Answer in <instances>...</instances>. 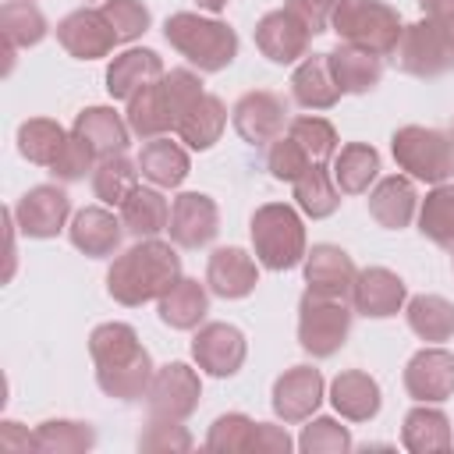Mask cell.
<instances>
[{
  "label": "cell",
  "instance_id": "obj_1",
  "mask_svg": "<svg viewBox=\"0 0 454 454\" xmlns=\"http://www.w3.org/2000/svg\"><path fill=\"white\" fill-rule=\"evenodd\" d=\"M89 355L96 365V383L106 397L124 404L145 397L156 365L131 323H117V319L99 323L89 333Z\"/></svg>",
  "mask_w": 454,
  "mask_h": 454
},
{
  "label": "cell",
  "instance_id": "obj_2",
  "mask_svg": "<svg viewBox=\"0 0 454 454\" xmlns=\"http://www.w3.org/2000/svg\"><path fill=\"white\" fill-rule=\"evenodd\" d=\"M181 280V255L174 241L138 238L131 248L117 252L106 270V291L117 305L138 309L145 301H160Z\"/></svg>",
  "mask_w": 454,
  "mask_h": 454
},
{
  "label": "cell",
  "instance_id": "obj_3",
  "mask_svg": "<svg viewBox=\"0 0 454 454\" xmlns=\"http://www.w3.org/2000/svg\"><path fill=\"white\" fill-rule=\"evenodd\" d=\"M202 78L192 71V67H170L163 71L156 82H149L145 89H138L131 99H128V128L131 135H138L142 142L149 138H160L167 131H177V121L181 114L202 96Z\"/></svg>",
  "mask_w": 454,
  "mask_h": 454
},
{
  "label": "cell",
  "instance_id": "obj_4",
  "mask_svg": "<svg viewBox=\"0 0 454 454\" xmlns=\"http://www.w3.org/2000/svg\"><path fill=\"white\" fill-rule=\"evenodd\" d=\"M167 43L199 71L216 74L238 57V32L220 18H202L195 11H177L163 21Z\"/></svg>",
  "mask_w": 454,
  "mask_h": 454
},
{
  "label": "cell",
  "instance_id": "obj_5",
  "mask_svg": "<svg viewBox=\"0 0 454 454\" xmlns=\"http://www.w3.org/2000/svg\"><path fill=\"white\" fill-rule=\"evenodd\" d=\"M248 234H252L255 259L277 273L301 266V259L309 252L305 223H301L298 209L287 202H262L248 220Z\"/></svg>",
  "mask_w": 454,
  "mask_h": 454
},
{
  "label": "cell",
  "instance_id": "obj_6",
  "mask_svg": "<svg viewBox=\"0 0 454 454\" xmlns=\"http://www.w3.org/2000/svg\"><path fill=\"white\" fill-rule=\"evenodd\" d=\"M390 57H394L397 71L422 78V82L450 74L454 71V21L422 14L419 21L404 25Z\"/></svg>",
  "mask_w": 454,
  "mask_h": 454
},
{
  "label": "cell",
  "instance_id": "obj_7",
  "mask_svg": "<svg viewBox=\"0 0 454 454\" xmlns=\"http://www.w3.org/2000/svg\"><path fill=\"white\" fill-rule=\"evenodd\" d=\"M330 28L337 32L340 43L362 46L376 57H390L404 32V21L397 7H390L387 0H337L330 14Z\"/></svg>",
  "mask_w": 454,
  "mask_h": 454
},
{
  "label": "cell",
  "instance_id": "obj_8",
  "mask_svg": "<svg viewBox=\"0 0 454 454\" xmlns=\"http://www.w3.org/2000/svg\"><path fill=\"white\" fill-rule=\"evenodd\" d=\"M390 153L411 181L443 184L454 177V138L440 128L404 124L390 135Z\"/></svg>",
  "mask_w": 454,
  "mask_h": 454
},
{
  "label": "cell",
  "instance_id": "obj_9",
  "mask_svg": "<svg viewBox=\"0 0 454 454\" xmlns=\"http://www.w3.org/2000/svg\"><path fill=\"white\" fill-rule=\"evenodd\" d=\"M355 309L340 298H326L305 287L298 301V344L312 358H330L348 344Z\"/></svg>",
  "mask_w": 454,
  "mask_h": 454
},
{
  "label": "cell",
  "instance_id": "obj_10",
  "mask_svg": "<svg viewBox=\"0 0 454 454\" xmlns=\"http://www.w3.org/2000/svg\"><path fill=\"white\" fill-rule=\"evenodd\" d=\"M231 124L234 131L248 142V145H270L277 142L287 124H291V106L280 92L273 89H252L245 96H238V103L231 106Z\"/></svg>",
  "mask_w": 454,
  "mask_h": 454
},
{
  "label": "cell",
  "instance_id": "obj_11",
  "mask_svg": "<svg viewBox=\"0 0 454 454\" xmlns=\"http://www.w3.org/2000/svg\"><path fill=\"white\" fill-rule=\"evenodd\" d=\"M309 43H312V28L291 4L266 11L255 21V46L273 64H284V67L298 64L301 57H309Z\"/></svg>",
  "mask_w": 454,
  "mask_h": 454
},
{
  "label": "cell",
  "instance_id": "obj_12",
  "mask_svg": "<svg viewBox=\"0 0 454 454\" xmlns=\"http://www.w3.org/2000/svg\"><path fill=\"white\" fill-rule=\"evenodd\" d=\"M199 397H202L199 372L192 365H184V362H167V365H160L153 372V383L145 390V408L156 419L184 422L199 408Z\"/></svg>",
  "mask_w": 454,
  "mask_h": 454
},
{
  "label": "cell",
  "instance_id": "obj_13",
  "mask_svg": "<svg viewBox=\"0 0 454 454\" xmlns=\"http://www.w3.org/2000/svg\"><path fill=\"white\" fill-rule=\"evenodd\" d=\"M323 394H326V380L316 365H291L273 380L270 404L280 422L298 426L316 415V408L323 404Z\"/></svg>",
  "mask_w": 454,
  "mask_h": 454
},
{
  "label": "cell",
  "instance_id": "obj_14",
  "mask_svg": "<svg viewBox=\"0 0 454 454\" xmlns=\"http://www.w3.org/2000/svg\"><path fill=\"white\" fill-rule=\"evenodd\" d=\"M248 340L234 323H202L192 337V358L206 376L227 380L245 365Z\"/></svg>",
  "mask_w": 454,
  "mask_h": 454
},
{
  "label": "cell",
  "instance_id": "obj_15",
  "mask_svg": "<svg viewBox=\"0 0 454 454\" xmlns=\"http://www.w3.org/2000/svg\"><path fill=\"white\" fill-rule=\"evenodd\" d=\"M14 227L28 238H57L71 216V195L60 184H35L14 206Z\"/></svg>",
  "mask_w": 454,
  "mask_h": 454
},
{
  "label": "cell",
  "instance_id": "obj_16",
  "mask_svg": "<svg viewBox=\"0 0 454 454\" xmlns=\"http://www.w3.org/2000/svg\"><path fill=\"white\" fill-rule=\"evenodd\" d=\"M57 43L74 60H99L121 39H117L114 25L106 21V14L99 7H78V11H71L57 21Z\"/></svg>",
  "mask_w": 454,
  "mask_h": 454
},
{
  "label": "cell",
  "instance_id": "obj_17",
  "mask_svg": "<svg viewBox=\"0 0 454 454\" xmlns=\"http://www.w3.org/2000/svg\"><path fill=\"white\" fill-rule=\"evenodd\" d=\"M170 241L177 248H206L220 234V206L206 192H181L170 202Z\"/></svg>",
  "mask_w": 454,
  "mask_h": 454
},
{
  "label": "cell",
  "instance_id": "obj_18",
  "mask_svg": "<svg viewBox=\"0 0 454 454\" xmlns=\"http://www.w3.org/2000/svg\"><path fill=\"white\" fill-rule=\"evenodd\" d=\"M301 273H305L309 291L326 294V298L351 301L358 266H355V259H351L340 245H330V241L312 245V248L305 252V259H301Z\"/></svg>",
  "mask_w": 454,
  "mask_h": 454
},
{
  "label": "cell",
  "instance_id": "obj_19",
  "mask_svg": "<svg viewBox=\"0 0 454 454\" xmlns=\"http://www.w3.org/2000/svg\"><path fill=\"white\" fill-rule=\"evenodd\" d=\"M404 390L411 401L440 404L454 397V355L447 348H422L404 365Z\"/></svg>",
  "mask_w": 454,
  "mask_h": 454
},
{
  "label": "cell",
  "instance_id": "obj_20",
  "mask_svg": "<svg viewBox=\"0 0 454 454\" xmlns=\"http://www.w3.org/2000/svg\"><path fill=\"white\" fill-rule=\"evenodd\" d=\"M408 301V284L387 270V266H365L355 277V291H351V309L365 319H390L404 309Z\"/></svg>",
  "mask_w": 454,
  "mask_h": 454
},
{
  "label": "cell",
  "instance_id": "obj_21",
  "mask_svg": "<svg viewBox=\"0 0 454 454\" xmlns=\"http://www.w3.org/2000/svg\"><path fill=\"white\" fill-rule=\"evenodd\" d=\"M259 284V266L255 259L238 248V245H223V248H213V255L206 259V287L216 294V298H248Z\"/></svg>",
  "mask_w": 454,
  "mask_h": 454
},
{
  "label": "cell",
  "instance_id": "obj_22",
  "mask_svg": "<svg viewBox=\"0 0 454 454\" xmlns=\"http://www.w3.org/2000/svg\"><path fill=\"white\" fill-rule=\"evenodd\" d=\"M67 238L78 252H85L89 259H114L121 252V238H124V223L121 216H114L106 206H85L71 216Z\"/></svg>",
  "mask_w": 454,
  "mask_h": 454
},
{
  "label": "cell",
  "instance_id": "obj_23",
  "mask_svg": "<svg viewBox=\"0 0 454 454\" xmlns=\"http://www.w3.org/2000/svg\"><path fill=\"white\" fill-rule=\"evenodd\" d=\"M340 85L330 71V57L326 53H309L294 64L291 71V99L305 110H330L340 99Z\"/></svg>",
  "mask_w": 454,
  "mask_h": 454
},
{
  "label": "cell",
  "instance_id": "obj_24",
  "mask_svg": "<svg viewBox=\"0 0 454 454\" xmlns=\"http://www.w3.org/2000/svg\"><path fill=\"white\" fill-rule=\"evenodd\" d=\"M330 404L337 408L340 419L348 422H369L380 415L383 408V394H380V383L362 372V369H344L330 380Z\"/></svg>",
  "mask_w": 454,
  "mask_h": 454
},
{
  "label": "cell",
  "instance_id": "obj_25",
  "mask_svg": "<svg viewBox=\"0 0 454 454\" xmlns=\"http://www.w3.org/2000/svg\"><path fill=\"white\" fill-rule=\"evenodd\" d=\"M163 57L149 46H131L124 53H117L106 67V92L110 99H131L138 89H145L149 82H156L163 74Z\"/></svg>",
  "mask_w": 454,
  "mask_h": 454
},
{
  "label": "cell",
  "instance_id": "obj_26",
  "mask_svg": "<svg viewBox=\"0 0 454 454\" xmlns=\"http://www.w3.org/2000/svg\"><path fill=\"white\" fill-rule=\"evenodd\" d=\"M419 213V195L408 174H390L380 177L369 192V216L387 227V231H401L411 223V216Z\"/></svg>",
  "mask_w": 454,
  "mask_h": 454
},
{
  "label": "cell",
  "instance_id": "obj_27",
  "mask_svg": "<svg viewBox=\"0 0 454 454\" xmlns=\"http://www.w3.org/2000/svg\"><path fill=\"white\" fill-rule=\"evenodd\" d=\"M330 71L340 85L344 96H362V92H372L383 78V60L362 46H351V43H337L330 53Z\"/></svg>",
  "mask_w": 454,
  "mask_h": 454
},
{
  "label": "cell",
  "instance_id": "obj_28",
  "mask_svg": "<svg viewBox=\"0 0 454 454\" xmlns=\"http://www.w3.org/2000/svg\"><path fill=\"white\" fill-rule=\"evenodd\" d=\"M223 128H227V106H223V99L213 96V92H202V96L181 114L174 135H177L188 149L206 153V149H213V145L220 142Z\"/></svg>",
  "mask_w": 454,
  "mask_h": 454
},
{
  "label": "cell",
  "instance_id": "obj_29",
  "mask_svg": "<svg viewBox=\"0 0 454 454\" xmlns=\"http://www.w3.org/2000/svg\"><path fill=\"white\" fill-rule=\"evenodd\" d=\"M138 170L156 188H181L184 177L192 174V160H188V153H184L181 142H170L167 135H160V138L142 142V149H138Z\"/></svg>",
  "mask_w": 454,
  "mask_h": 454
},
{
  "label": "cell",
  "instance_id": "obj_30",
  "mask_svg": "<svg viewBox=\"0 0 454 454\" xmlns=\"http://www.w3.org/2000/svg\"><path fill=\"white\" fill-rule=\"evenodd\" d=\"M401 443L411 454H429V450H450L454 447V429L443 408H433L419 401L404 422H401Z\"/></svg>",
  "mask_w": 454,
  "mask_h": 454
},
{
  "label": "cell",
  "instance_id": "obj_31",
  "mask_svg": "<svg viewBox=\"0 0 454 454\" xmlns=\"http://www.w3.org/2000/svg\"><path fill=\"white\" fill-rule=\"evenodd\" d=\"M209 287L206 284H199L195 277H181L160 301H156V309H160V323L163 326H170V330H195L202 319H206V312H209Z\"/></svg>",
  "mask_w": 454,
  "mask_h": 454
},
{
  "label": "cell",
  "instance_id": "obj_32",
  "mask_svg": "<svg viewBox=\"0 0 454 454\" xmlns=\"http://www.w3.org/2000/svg\"><path fill=\"white\" fill-rule=\"evenodd\" d=\"M92 149L96 156H110V153H124L128 142H131V128H128V117L117 114L114 106H85L78 117H74V128Z\"/></svg>",
  "mask_w": 454,
  "mask_h": 454
},
{
  "label": "cell",
  "instance_id": "obj_33",
  "mask_svg": "<svg viewBox=\"0 0 454 454\" xmlns=\"http://www.w3.org/2000/svg\"><path fill=\"white\" fill-rule=\"evenodd\" d=\"M404 319L419 340L440 344L454 337V301L443 294H411L404 301Z\"/></svg>",
  "mask_w": 454,
  "mask_h": 454
},
{
  "label": "cell",
  "instance_id": "obj_34",
  "mask_svg": "<svg viewBox=\"0 0 454 454\" xmlns=\"http://www.w3.org/2000/svg\"><path fill=\"white\" fill-rule=\"evenodd\" d=\"M333 181L344 195H365L380 177V153L369 142H348L333 156Z\"/></svg>",
  "mask_w": 454,
  "mask_h": 454
},
{
  "label": "cell",
  "instance_id": "obj_35",
  "mask_svg": "<svg viewBox=\"0 0 454 454\" xmlns=\"http://www.w3.org/2000/svg\"><path fill=\"white\" fill-rule=\"evenodd\" d=\"M117 209H121L124 231H131L135 238H156L170 223V202L163 199V192L156 184L153 188H142L138 184Z\"/></svg>",
  "mask_w": 454,
  "mask_h": 454
},
{
  "label": "cell",
  "instance_id": "obj_36",
  "mask_svg": "<svg viewBox=\"0 0 454 454\" xmlns=\"http://www.w3.org/2000/svg\"><path fill=\"white\" fill-rule=\"evenodd\" d=\"M0 32L7 43V57H14V50L39 46L50 35V25H46V14L32 0H7L0 7Z\"/></svg>",
  "mask_w": 454,
  "mask_h": 454
},
{
  "label": "cell",
  "instance_id": "obj_37",
  "mask_svg": "<svg viewBox=\"0 0 454 454\" xmlns=\"http://www.w3.org/2000/svg\"><path fill=\"white\" fill-rule=\"evenodd\" d=\"M291 188H294V206H298L305 216H312V220L333 216L337 206H340V195H344V192L337 188L333 170H330L326 163H312Z\"/></svg>",
  "mask_w": 454,
  "mask_h": 454
},
{
  "label": "cell",
  "instance_id": "obj_38",
  "mask_svg": "<svg viewBox=\"0 0 454 454\" xmlns=\"http://www.w3.org/2000/svg\"><path fill=\"white\" fill-rule=\"evenodd\" d=\"M138 160H131L128 153H110L96 160L92 170V195L103 206H121L135 188H138Z\"/></svg>",
  "mask_w": 454,
  "mask_h": 454
},
{
  "label": "cell",
  "instance_id": "obj_39",
  "mask_svg": "<svg viewBox=\"0 0 454 454\" xmlns=\"http://www.w3.org/2000/svg\"><path fill=\"white\" fill-rule=\"evenodd\" d=\"M96 447V429L78 419H46L32 429V450L39 454H85Z\"/></svg>",
  "mask_w": 454,
  "mask_h": 454
},
{
  "label": "cell",
  "instance_id": "obj_40",
  "mask_svg": "<svg viewBox=\"0 0 454 454\" xmlns=\"http://www.w3.org/2000/svg\"><path fill=\"white\" fill-rule=\"evenodd\" d=\"M419 231L433 245L454 252V184H433V192L419 202Z\"/></svg>",
  "mask_w": 454,
  "mask_h": 454
},
{
  "label": "cell",
  "instance_id": "obj_41",
  "mask_svg": "<svg viewBox=\"0 0 454 454\" xmlns=\"http://www.w3.org/2000/svg\"><path fill=\"white\" fill-rule=\"evenodd\" d=\"M67 135L71 131H64L50 117H28L18 124V153L35 167H50L57 160V153L64 149Z\"/></svg>",
  "mask_w": 454,
  "mask_h": 454
},
{
  "label": "cell",
  "instance_id": "obj_42",
  "mask_svg": "<svg viewBox=\"0 0 454 454\" xmlns=\"http://www.w3.org/2000/svg\"><path fill=\"white\" fill-rule=\"evenodd\" d=\"M287 135L305 149V156L312 163H330L340 149V138H337V128L319 117V114H301V117H291L287 124Z\"/></svg>",
  "mask_w": 454,
  "mask_h": 454
},
{
  "label": "cell",
  "instance_id": "obj_43",
  "mask_svg": "<svg viewBox=\"0 0 454 454\" xmlns=\"http://www.w3.org/2000/svg\"><path fill=\"white\" fill-rule=\"evenodd\" d=\"M252 440H255V419H248L245 411H227L209 426L206 450L238 454V450H252Z\"/></svg>",
  "mask_w": 454,
  "mask_h": 454
},
{
  "label": "cell",
  "instance_id": "obj_44",
  "mask_svg": "<svg viewBox=\"0 0 454 454\" xmlns=\"http://www.w3.org/2000/svg\"><path fill=\"white\" fill-rule=\"evenodd\" d=\"M298 447L305 454H348L355 447V440H351L348 426H340L337 419L319 415V419H309V426L298 436Z\"/></svg>",
  "mask_w": 454,
  "mask_h": 454
},
{
  "label": "cell",
  "instance_id": "obj_45",
  "mask_svg": "<svg viewBox=\"0 0 454 454\" xmlns=\"http://www.w3.org/2000/svg\"><path fill=\"white\" fill-rule=\"evenodd\" d=\"M57 181H64V184H71V181H82L85 174H92L96 170V149L78 135V131H71L67 135V142H64V149L57 153V160L46 167Z\"/></svg>",
  "mask_w": 454,
  "mask_h": 454
},
{
  "label": "cell",
  "instance_id": "obj_46",
  "mask_svg": "<svg viewBox=\"0 0 454 454\" xmlns=\"http://www.w3.org/2000/svg\"><path fill=\"white\" fill-rule=\"evenodd\" d=\"M309 167H312V160L305 156V149H301L287 131H284L277 142H270V145H266V170H270L277 181L294 184Z\"/></svg>",
  "mask_w": 454,
  "mask_h": 454
},
{
  "label": "cell",
  "instance_id": "obj_47",
  "mask_svg": "<svg viewBox=\"0 0 454 454\" xmlns=\"http://www.w3.org/2000/svg\"><path fill=\"white\" fill-rule=\"evenodd\" d=\"M99 11L106 14V21L114 25L121 43H131V39L145 35L149 25H153V14H149V7L142 0H103Z\"/></svg>",
  "mask_w": 454,
  "mask_h": 454
},
{
  "label": "cell",
  "instance_id": "obj_48",
  "mask_svg": "<svg viewBox=\"0 0 454 454\" xmlns=\"http://www.w3.org/2000/svg\"><path fill=\"white\" fill-rule=\"evenodd\" d=\"M138 447L142 450H192V433L177 419H156V415H149V422L138 433Z\"/></svg>",
  "mask_w": 454,
  "mask_h": 454
},
{
  "label": "cell",
  "instance_id": "obj_49",
  "mask_svg": "<svg viewBox=\"0 0 454 454\" xmlns=\"http://www.w3.org/2000/svg\"><path fill=\"white\" fill-rule=\"evenodd\" d=\"M291 447H294V440L287 436L284 426L255 422V440H252V450H255V454H287Z\"/></svg>",
  "mask_w": 454,
  "mask_h": 454
},
{
  "label": "cell",
  "instance_id": "obj_50",
  "mask_svg": "<svg viewBox=\"0 0 454 454\" xmlns=\"http://www.w3.org/2000/svg\"><path fill=\"white\" fill-rule=\"evenodd\" d=\"M333 4H337V0H291V7L309 21L312 35H319V32H326V28H330Z\"/></svg>",
  "mask_w": 454,
  "mask_h": 454
},
{
  "label": "cell",
  "instance_id": "obj_51",
  "mask_svg": "<svg viewBox=\"0 0 454 454\" xmlns=\"http://www.w3.org/2000/svg\"><path fill=\"white\" fill-rule=\"evenodd\" d=\"M0 447L4 450H32V433L21 429V422H4L0 426Z\"/></svg>",
  "mask_w": 454,
  "mask_h": 454
},
{
  "label": "cell",
  "instance_id": "obj_52",
  "mask_svg": "<svg viewBox=\"0 0 454 454\" xmlns=\"http://www.w3.org/2000/svg\"><path fill=\"white\" fill-rule=\"evenodd\" d=\"M419 7H422V14L454 21V0H419Z\"/></svg>",
  "mask_w": 454,
  "mask_h": 454
},
{
  "label": "cell",
  "instance_id": "obj_53",
  "mask_svg": "<svg viewBox=\"0 0 454 454\" xmlns=\"http://www.w3.org/2000/svg\"><path fill=\"white\" fill-rule=\"evenodd\" d=\"M202 11H209V14H220V11H227V4L231 0H195Z\"/></svg>",
  "mask_w": 454,
  "mask_h": 454
},
{
  "label": "cell",
  "instance_id": "obj_54",
  "mask_svg": "<svg viewBox=\"0 0 454 454\" xmlns=\"http://www.w3.org/2000/svg\"><path fill=\"white\" fill-rule=\"evenodd\" d=\"M450 138H454V128H450Z\"/></svg>",
  "mask_w": 454,
  "mask_h": 454
}]
</instances>
